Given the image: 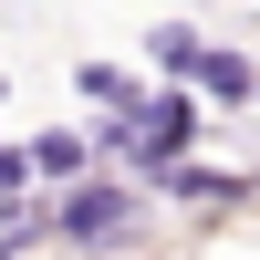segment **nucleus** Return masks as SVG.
<instances>
[{"label":"nucleus","mask_w":260,"mask_h":260,"mask_svg":"<svg viewBox=\"0 0 260 260\" xmlns=\"http://www.w3.org/2000/svg\"><path fill=\"white\" fill-rule=\"evenodd\" d=\"M198 62H208V31H198V21H156V31H146V73H156V83H187Z\"/></svg>","instance_id":"obj_5"},{"label":"nucleus","mask_w":260,"mask_h":260,"mask_svg":"<svg viewBox=\"0 0 260 260\" xmlns=\"http://www.w3.org/2000/svg\"><path fill=\"white\" fill-rule=\"evenodd\" d=\"M198 146H208V104L187 83H146V104H136V187L167 177L177 156H198Z\"/></svg>","instance_id":"obj_2"},{"label":"nucleus","mask_w":260,"mask_h":260,"mask_svg":"<svg viewBox=\"0 0 260 260\" xmlns=\"http://www.w3.org/2000/svg\"><path fill=\"white\" fill-rule=\"evenodd\" d=\"M0 94H11V73H0Z\"/></svg>","instance_id":"obj_8"},{"label":"nucleus","mask_w":260,"mask_h":260,"mask_svg":"<svg viewBox=\"0 0 260 260\" xmlns=\"http://www.w3.org/2000/svg\"><path fill=\"white\" fill-rule=\"evenodd\" d=\"M187 94L208 104V125L240 115V104H260V52H240V42H208V62L187 73Z\"/></svg>","instance_id":"obj_3"},{"label":"nucleus","mask_w":260,"mask_h":260,"mask_svg":"<svg viewBox=\"0 0 260 260\" xmlns=\"http://www.w3.org/2000/svg\"><path fill=\"white\" fill-rule=\"evenodd\" d=\"M21 156H31V187L94 177V136H83V125H42V136H21Z\"/></svg>","instance_id":"obj_4"},{"label":"nucleus","mask_w":260,"mask_h":260,"mask_svg":"<svg viewBox=\"0 0 260 260\" xmlns=\"http://www.w3.org/2000/svg\"><path fill=\"white\" fill-rule=\"evenodd\" d=\"M42 208H52V240L73 260H115V250H136L146 229H156V198H146L136 177H115V167H94V177H73V187H42Z\"/></svg>","instance_id":"obj_1"},{"label":"nucleus","mask_w":260,"mask_h":260,"mask_svg":"<svg viewBox=\"0 0 260 260\" xmlns=\"http://www.w3.org/2000/svg\"><path fill=\"white\" fill-rule=\"evenodd\" d=\"M73 104H94V115H136V104H146V73H125V62H73Z\"/></svg>","instance_id":"obj_6"},{"label":"nucleus","mask_w":260,"mask_h":260,"mask_svg":"<svg viewBox=\"0 0 260 260\" xmlns=\"http://www.w3.org/2000/svg\"><path fill=\"white\" fill-rule=\"evenodd\" d=\"M31 198V156H21V136H0V208Z\"/></svg>","instance_id":"obj_7"}]
</instances>
